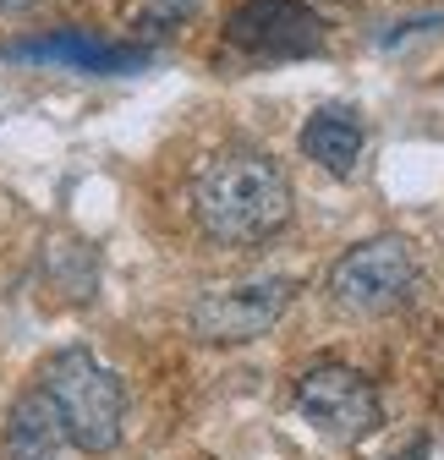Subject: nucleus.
<instances>
[{
    "label": "nucleus",
    "mask_w": 444,
    "mask_h": 460,
    "mask_svg": "<svg viewBox=\"0 0 444 460\" xmlns=\"http://www.w3.org/2000/svg\"><path fill=\"white\" fill-rule=\"evenodd\" d=\"M192 219L219 247H258L291 219V181L269 154L226 148L192 176Z\"/></svg>",
    "instance_id": "1"
},
{
    "label": "nucleus",
    "mask_w": 444,
    "mask_h": 460,
    "mask_svg": "<svg viewBox=\"0 0 444 460\" xmlns=\"http://www.w3.org/2000/svg\"><path fill=\"white\" fill-rule=\"evenodd\" d=\"M39 389L55 400V411L67 422V438L83 455H110L121 444V422H127V389L99 357H88L83 345L55 351L39 367Z\"/></svg>",
    "instance_id": "2"
},
{
    "label": "nucleus",
    "mask_w": 444,
    "mask_h": 460,
    "mask_svg": "<svg viewBox=\"0 0 444 460\" xmlns=\"http://www.w3.org/2000/svg\"><path fill=\"white\" fill-rule=\"evenodd\" d=\"M417 279H422V269H417L412 242L373 236V242H357L351 252L335 258V269H329V302L357 313V318H378V313L406 307Z\"/></svg>",
    "instance_id": "3"
},
{
    "label": "nucleus",
    "mask_w": 444,
    "mask_h": 460,
    "mask_svg": "<svg viewBox=\"0 0 444 460\" xmlns=\"http://www.w3.org/2000/svg\"><path fill=\"white\" fill-rule=\"evenodd\" d=\"M226 44L247 61H302L324 49V17L302 0H242L226 17Z\"/></svg>",
    "instance_id": "4"
},
{
    "label": "nucleus",
    "mask_w": 444,
    "mask_h": 460,
    "mask_svg": "<svg viewBox=\"0 0 444 460\" xmlns=\"http://www.w3.org/2000/svg\"><path fill=\"white\" fill-rule=\"evenodd\" d=\"M291 406L318 438H335V444H357V438H368L378 428V394L351 367H313V373H302Z\"/></svg>",
    "instance_id": "5"
},
{
    "label": "nucleus",
    "mask_w": 444,
    "mask_h": 460,
    "mask_svg": "<svg viewBox=\"0 0 444 460\" xmlns=\"http://www.w3.org/2000/svg\"><path fill=\"white\" fill-rule=\"evenodd\" d=\"M291 279H253V285H219V291L198 296L187 313V329L203 345H247L280 323L291 307Z\"/></svg>",
    "instance_id": "6"
},
{
    "label": "nucleus",
    "mask_w": 444,
    "mask_h": 460,
    "mask_svg": "<svg viewBox=\"0 0 444 460\" xmlns=\"http://www.w3.org/2000/svg\"><path fill=\"white\" fill-rule=\"evenodd\" d=\"M67 444L72 438H67L55 400L44 389L17 394V406L6 411V433H0V460H61Z\"/></svg>",
    "instance_id": "7"
},
{
    "label": "nucleus",
    "mask_w": 444,
    "mask_h": 460,
    "mask_svg": "<svg viewBox=\"0 0 444 460\" xmlns=\"http://www.w3.org/2000/svg\"><path fill=\"white\" fill-rule=\"evenodd\" d=\"M12 61H55L72 72H132L148 61V49H121V44H99L88 33H55V39H28L6 49Z\"/></svg>",
    "instance_id": "8"
},
{
    "label": "nucleus",
    "mask_w": 444,
    "mask_h": 460,
    "mask_svg": "<svg viewBox=\"0 0 444 460\" xmlns=\"http://www.w3.org/2000/svg\"><path fill=\"white\" fill-rule=\"evenodd\" d=\"M362 143H368V132H362V121L351 110H318L302 127V154L313 164H324V170H335V176H346V170L362 159Z\"/></svg>",
    "instance_id": "9"
},
{
    "label": "nucleus",
    "mask_w": 444,
    "mask_h": 460,
    "mask_svg": "<svg viewBox=\"0 0 444 460\" xmlns=\"http://www.w3.org/2000/svg\"><path fill=\"white\" fill-rule=\"evenodd\" d=\"M198 12H203V0H132V6H127V28L138 39H171Z\"/></svg>",
    "instance_id": "10"
},
{
    "label": "nucleus",
    "mask_w": 444,
    "mask_h": 460,
    "mask_svg": "<svg viewBox=\"0 0 444 460\" xmlns=\"http://www.w3.org/2000/svg\"><path fill=\"white\" fill-rule=\"evenodd\" d=\"M33 6H44V0H0V17H22Z\"/></svg>",
    "instance_id": "11"
},
{
    "label": "nucleus",
    "mask_w": 444,
    "mask_h": 460,
    "mask_svg": "<svg viewBox=\"0 0 444 460\" xmlns=\"http://www.w3.org/2000/svg\"><path fill=\"white\" fill-rule=\"evenodd\" d=\"M390 460H428V444H406L401 455H390Z\"/></svg>",
    "instance_id": "12"
}]
</instances>
